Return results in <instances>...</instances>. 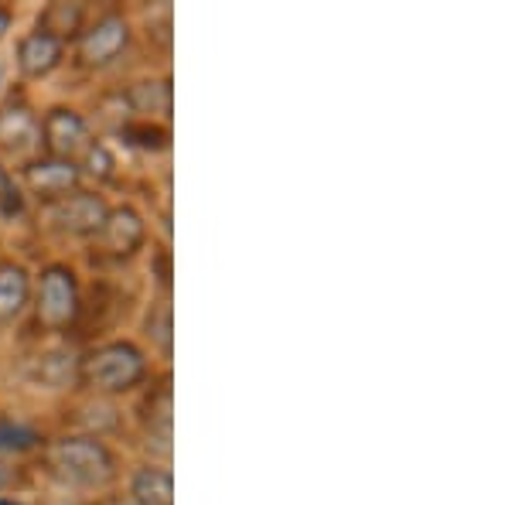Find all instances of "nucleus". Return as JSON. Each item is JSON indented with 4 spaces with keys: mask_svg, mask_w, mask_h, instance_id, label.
<instances>
[{
    "mask_svg": "<svg viewBox=\"0 0 512 505\" xmlns=\"http://www.w3.org/2000/svg\"><path fill=\"white\" fill-rule=\"evenodd\" d=\"M0 505H11V502H0Z\"/></svg>",
    "mask_w": 512,
    "mask_h": 505,
    "instance_id": "obj_21",
    "label": "nucleus"
},
{
    "mask_svg": "<svg viewBox=\"0 0 512 505\" xmlns=\"http://www.w3.org/2000/svg\"><path fill=\"white\" fill-rule=\"evenodd\" d=\"M103 236V246L113 256H130L144 243V222L134 209H117V212H106V222L99 229Z\"/></svg>",
    "mask_w": 512,
    "mask_h": 505,
    "instance_id": "obj_9",
    "label": "nucleus"
},
{
    "mask_svg": "<svg viewBox=\"0 0 512 505\" xmlns=\"http://www.w3.org/2000/svg\"><path fill=\"white\" fill-rule=\"evenodd\" d=\"M147 335H154V342H158L164 352H171V308L168 304H161L158 314L147 318Z\"/></svg>",
    "mask_w": 512,
    "mask_h": 505,
    "instance_id": "obj_15",
    "label": "nucleus"
},
{
    "mask_svg": "<svg viewBox=\"0 0 512 505\" xmlns=\"http://www.w3.org/2000/svg\"><path fill=\"white\" fill-rule=\"evenodd\" d=\"M24 178H28V188L35 195L45 198H62L76 188L79 181V168L72 161H59V157H48V161H35L24 168Z\"/></svg>",
    "mask_w": 512,
    "mask_h": 505,
    "instance_id": "obj_8",
    "label": "nucleus"
},
{
    "mask_svg": "<svg viewBox=\"0 0 512 505\" xmlns=\"http://www.w3.org/2000/svg\"><path fill=\"white\" fill-rule=\"evenodd\" d=\"M41 147V127L28 106H4L0 110V151L11 157H31Z\"/></svg>",
    "mask_w": 512,
    "mask_h": 505,
    "instance_id": "obj_6",
    "label": "nucleus"
},
{
    "mask_svg": "<svg viewBox=\"0 0 512 505\" xmlns=\"http://www.w3.org/2000/svg\"><path fill=\"white\" fill-rule=\"evenodd\" d=\"M82 18V7L79 4H52L41 18V31L52 38L65 35V31H76Z\"/></svg>",
    "mask_w": 512,
    "mask_h": 505,
    "instance_id": "obj_14",
    "label": "nucleus"
},
{
    "mask_svg": "<svg viewBox=\"0 0 512 505\" xmlns=\"http://www.w3.org/2000/svg\"><path fill=\"white\" fill-rule=\"evenodd\" d=\"M130 106L137 113H171V86L168 82H140L130 89Z\"/></svg>",
    "mask_w": 512,
    "mask_h": 505,
    "instance_id": "obj_13",
    "label": "nucleus"
},
{
    "mask_svg": "<svg viewBox=\"0 0 512 505\" xmlns=\"http://www.w3.org/2000/svg\"><path fill=\"white\" fill-rule=\"evenodd\" d=\"M86 168H89V175H96V178H110L113 175V157L110 151H106L103 144H89V151H86Z\"/></svg>",
    "mask_w": 512,
    "mask_h": 505,
    "instance_id": "obj_16",
    "label": "nucleus"
},
{
    "mask_svg": "<svg viewBox=\"0 0 512 505\" xmlns=\"http://www.w3.org/2000/svg\"><path fill=\"white\" fill-rule=\"evenodd\" d=\"M41 134H45L48 151H52V157H59V161H72V157L89 151V127H86V120L72 110L48 113Z\"/></svg>",
    "mask_w": 512,
    "mask_h": 505,
    "instance_id": "obj_5",
    "label": "nucleus"
},
{
    "mask_svg": "<svg viewBox=\"0 0 512 505\" xmlns=\"http://www.w3.org/2000/svg\"><path fill=\"white\" fill-rule=\"evenodd\" d=\"M123 137H130V140H134V137H140L137 140V147H147V151H151V147H154V151H161V147L164 144H168V134H164V130H134V127H127V130H123Z\"/></svg>",
    "mask_w": 512,
    "mask_h": 505,
    "instance_id": "obj_17",
    "label": "nucleus"
},
{
    "mask_svg": "<svg viewBox=\"0 0 512 505\" xmlns=\"http://www.w3.org/2000/svg\"><path fill=\"white\" fill-rule=\"evenodd\" d=\"M7 31V14H0V35Z\"/></svg>",
    "mask_w": 512,
    "mask_h": 505,
    "instance_id": "obj_20",
    "label": "nucleus"
},
{
    "mask_svg": "<svg viewBox=\"0 0 512 505\" xmlns=\"http://www.w3.org/2000/svg\"><path fill=\"white\" fill-rule=\"evenodd\" d=\"M79 311V291L76 277L65 267H48L41 273V291H38V318L48 328H65Z\"/></svg>",
    "mask_w": 512,
    "mask_h": 505,
    "instance_id": "obj_3",
    "label": "nucleus"
},
{
    "mask_svg": "<svg viewBox=\"0 0 512 505\" xmlns=\"http://www.w3.org/2000/svg\"><path fill=\"white\" fill-rule=\"evenodd\" d=\"M7 482H11V475H7V468H4V465H0V488H4Z\"/></svg>",
    "mask_w": 512,
    "mask_h": 505,
    "instance_id": "obj_19",
    "label": "nucleus"
},
{
    "mask_svg": "<svg viewBox=\"0 0 512 505\" xmlns=\"http://www.w3.org/2000/svg\"><path fill=\"white\" fill-rule=\"evenodd\" d=\"M48 465L55 468L59 478L82 488L106 485L113 478L110 451L99 441H93V437H65V441H59L48 451Z\"/></svg>",
    "mask_w": 512,
    "mask_h": 505,
    "instance_id": "obj_1",
    "label": "nucleus"
},
{
    "mask_svg": "<svg viewBox=\"0 0 512 505\" xmlns=\"http://www.w3.org/2000/svg\"><path fill=\"white\" fill-rule=\"evenodd\" d=\"M35 444V434H28V430H21V427H4L0 430V447H11V451H24V447H31Z\"/></svg>",
    "mask_w": 512,
    "mask_h": 505,
    "instance_id": "obj_18",
    "label": "nucleus"
},
{
    "mask_svg": "<svg viewBox=\"0 0 512 505\" xmlns=\"http://www.w3.org/2000/svg\"><path fill=\"white\" fill-rule=\"evenodd\" d=\"M48 222L62 233H72V236H89V233H99L106 222V205L99 202L96 195H86V192H76V195H62L48 205Z\"/></svg>",
    "mask_w": 512,
    "mask_h": 505,
    "instance_id": "obj_4",
    "label": "nucleus"
},
{
    "mask_svg": "<svg viewBox=\"0 0 512 505\" xmlns=\"http://www.w3.org/2000/svg\"><path fill=\"white\" fill-rule=\"evenodd\" d=\"M28 304V273L21 267H0V325Z\"/></svg>",
    "mask_w": 512,
    "mask_h": 505,
    "instance_id": "obj_12",
    "label": "nucleus"
},
{
    "mask_svg": "<svg viewBox=\"0 0 512 505\" xmlns=\"http://www.w3.org/2000/svg\"><path fill=\"white\" fill-rule=\"evenodd\" d=\"M123 45H127V21L117 18V14H110V18L96 21L93 28L82 35L79 55L86 65H106Z\"/></svg>",
    "mask_w": 512,
    "mask_h": 505,
    "instance_id": "obj_7",
    "label": "nucleus"
},
{
    "mask_svg": "<svg viewBox=\"0 0 512 505\" xmlns=\"http://www.w3.org/2000/svg\"><path fill=\"white\" fill-rule=\"evenodd\" d=\"M79 376L86 379V386L103 389V393H123V389L137 386L140 376H144V355L130 342L103 345V349L89 352L82 359Z\"/></svg>",
    "mask_w": 512,
    "mask_h": 505,
    "instance_id": "obj_2",
    "label": "nucleus"
},
{
    "mask_svg": "<svg viewBox=\"0 0 512 505\" xmlns=\"http://www.w3.org/2000/svg\"><path fill=\"white\" fill-rule=\"evenodd\" d=\"M59 59H62V41L45 35V31L28 35L18 48V65L24 76H48L59 65Z\"/></svg>",
    "mask_w": 512,
    "mask_h": 505,
    "instance_id": "obj_10",
    "label": "nucleus"
},
{
    "mask_svg": "<svg viewBox=\"0 0 512 505\" xmlns=\"http://www.w3.org/2000/svg\"><path fill=\"white\" fill-rule=\"evenodd\" d=\"M134 499L140 505H171L175 502V482L164 468H140L134 478Z\"/></svg>",
    "mask_w": 512,
    "mask_h": 505,
    "instance_id": "obj_11",
    "label": "nucleus"
}]
</instances>
